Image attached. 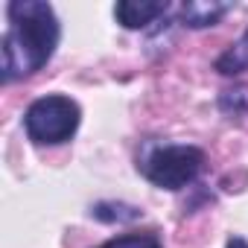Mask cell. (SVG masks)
<instances>
[{
    "instance_id": "4",
    "label": "cell",
    "mask_w": 248,
    "mask_h": 248,
    "mask_svg": "<svg viewBox=\"0 0 248 248\" xmlns=\"http://www.w3.org/2000/svg\"><path fill=\"white\" fill-rule=\"evenodd\" d=\"M167 12H170V3H161V0H120L114 6L117 24L126 30H146Z\"/></svg>"
},
{
    "instance_id": "1",
    "label": "cell",
    "mask_w": 248,
    "mask_h": 248,
    "mask_svg": "<svg viewBox=\"0 0 248 248\" xmlns=\"http://www.w3.org/2000/svg\"><path fill=\"white\" fill-rule=\"evenodd\" d=\"M6 32L0 44V79L3 85L38 73L56 53L62 24L44 0H12L6 6Z\"/></svg>"
},
{
    "instance_id": "3",
    "label": "cell",
    "mask_w": 248,
    "mask_h": 248,
    "mask_svg": "<svg viewBox=\"0 0 248 248\" xmlns=\"http://www.w3.org/2000/svg\"><path fill=\"white\" fill-rule=\"evenodd\" d=\"M82 123V108L64 93L38 96L24 111V132L35 146H62L73 140Z\"/></svg>"
},
{
    "instance_id": "8",
    "label": "cell",
    "mask_w": 248,
    "mask_h": 248,
    "mask_svg": "<svg viewBox=\"0 0 248 248\" xmlns=\"http://www.w3.org/2000/svg\"><path fill=\"white\" fill-rule=\"evenodd\" d=\"M219 108H222L225 117L242 120V117L248 114V88H245V85H233V88L222 91V93H219Z\"/></svg>"
},
{
    "instance_id": "5",
    "label": "cell",
    "mask_w": 248,
    "mask_h": 248,
    "mask_svg": "<svg viewBox=\"0 0 248 248\" xmlns=\"http://www.w3.org/2000/svg\"><path fill=\"white\" fill-rule=\"evenodd\" d=\"M231 9L233 3H219V0H187L178 6V21L190 30H207L216 27Z\"/></svg>"
},
{
    "instance_id": "9",
    "label": "cell",
    "mask_w": 248,
    "mask_h": 248,
    "mask_svg": "<svg viewBox=\"0 0 248 248\" xmlns=\"http://www.w3.org/2000/svg\"><path fill=\"white\" fill-rule=\"evenodd\" d=\"M99 248H164L161 236L155 231H146V233H123V236H114L108 242H102Z\"/></svg>"
},
{
    "instance_id": "10",
    "label": "cell",
    "mask_w": 248,
    "mask_h": 248,
    "mask_svg": "<svg viewBox=\"0 0 248 248\" xmlns=\"http://www.w3.org/2000/svg\"><path fill=\"white\" fill-rule=\"evenodd\" d=\"M225 248H248V239L245 236H228V242H225Z\"/></svg>"
},
{
    "instance_id": "7",
    "label": "cell",
    "mask_w": 248,
    "mask_h": 248,
    "mask_svg": "<svg viewBox=\"0 0 248 248\" xmlns=\"http://www.w3.org/2000/svg\"><path fill=\"white\" fill-rule=\"evenodd\" d=\"M245 67H248V30L239 35L236 44H231V47L216 59V70H219L222 76H236V73H242Z\"/></svg>"
},
{
    "instance_id": "6",
    "label": "cell",
    "mask_w": 248,
    "mask_h": 248,
    "mask_svg": "<svg viewBox=\"0 0 248 248\" xmlns=\"http://www.w3.org/2000/svg\"><path fill=\"white\" fill-rule=\"evenodd\" d=\"M91 216L99 222H108V225H114V222L123 225V222H138L143 216V210L135 204H126V202H96L91 207Z\"/></svg>"
},
{
    "instance_id": "2",
    "label": "cell",
    "mask_w": 248,
    "mask_h": 248,
    "mask_svg": "<svg viewBox=\"0 0 248 248\" xmlns=\"http://www.w3.org/2000/svg\"><path fill=\"white\" fill-rule=\"evenodd\" d=\"M138 170L158 190L178 193L190 187L204 170V152L190 143H146Z\"/></svg>"
}]
</instances>
